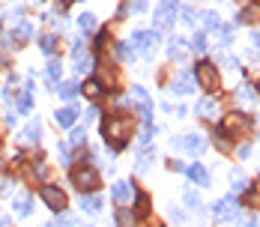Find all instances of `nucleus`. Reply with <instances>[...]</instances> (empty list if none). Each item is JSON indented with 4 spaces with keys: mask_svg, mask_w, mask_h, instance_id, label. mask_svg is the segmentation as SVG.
<instances>
[{
    "mask_svg": "<svg viewBox=\"0 0 260 227\" xmlns=\"http://www.w3.org/2000/svg\"><path fill=\"white\" fill-rule=\"evenodd\" d=\"M132 117L126 114H114L102 123V135H105V144H111L114 150H123L129 144V135H132Z\"/></svg>",
    "mask_w": 260,
    "mask_h": 227,
    "instance_id": "nucleus-1",
    "label": "nucleus"
},
{
    "mask_svg": "<svg viewBox=\"0 0 260 227\" xmlns=\"http://www.w3.org/2000/svg\"><path fill=\"white\" fill-rule=\"evenodd\" d=\"M221 128L228 135H236V138H248L251 135V117L242 114V111H231L224 120H221Z\"/></svg>",
    "mask_w": 260,
    "mask_h": 227,
    "instance_id": "nucleus-2",
    "label": "nucleus"
},
{
    "mask_svg": "<svg viewBox=\"0 0 260 227\" xmlns=\"http://www.w3.org/2000/svg\"><path fill=\"white\" fill-rule=\"evenodd\" d=\"M194 81H198V84H201V87H204L207 93H215V90L221 87V78H218V69H215L212 63H207V60L194 66Z\"/></svg>",
    "mask_w": 260,
    "mask_h": 227,
    "instance_id": "nucleus-3",
    "label": "nucleus"
},
{
    "mask_svg": "<svg viewBox=\"0 0 260 227\" xmlns=\"http://www.w3.org/2000/svg\"><path fill=\"white\" fill-rule=\"evenodd\" d=\"M174 147H177V150L191 152V155H204V150L209 147V141H207V135L188 132V135H180V138H174Z\"/></svg>",
    "mask_w": 260,
    "mask_h": 227,
    "instance_id": "nucleus-4",
    "label": "nucleus"
},
{
    "mask_svg": "<svg viewBox=\"0 0 260 227\" xmlns=\"http://www.w3.org/2000/svg\"><path fill=\"white\" fill-rule=\"evenodd\" d=\"M72 182H75V188H78L81 194L84 191H96L99 188V174L93 168H75L72 171Z\"/></svg>",
    "mask_w": 260,
    "mask_h": 227,
    "instance_id": "nucleus-5",
    "label": "nucleus"
},
{
    "mask_svg": "<svg viewBox=\"0 0 260 227\" xmlns=\"http://www.w3.org/2000/svg\"><path fill=\"white\" fill-rule=\"evenodd\" d=\"M39 194H42L45 206H51L54 212H63V209H66V203H69V201H66V194H63L57 185H42V188H39Z\"/></svg>",
    "mask_w": 260,
    "mask_h": 227,
    "instance_id": "nucleus-6",
    "label": "nucleus"
},
{
    "mask_svg": "<svg viewBox=\"0 0 260 227\" xmlns=\"http://www.w3.org/2000/svg\"><path fill=\"white\" fill-rule=\"evenodd\" d=\"M156 39H158V33L156 30H135L132 33V51H147V48H153L156 45Z\"/></svg>",
    "mask_w": 260,
    "mask_h": 227,
    "instance_id": "nucleus-7",
    "label": "nucleus"
},
{
    "mask_svg": "<svg viewBox=\"0 0 260 227\" xmlns=\"http://www.w3.org/2000/svg\"><path fill=\"white\" fill-rule=\"evenodd\" d=\"M174 18H177V0H161V6H158V12H156V24L171 27Z\"/></svg>",
    "mask_w": 260,
    "mask_h": 227,
    "instance_id": "nucleus-8",
    "label": "nucleus"
},
{
    "mask_svg": "<svg viewBox=\"0 0 260 227\" xmlns=\"http://www.w3.org/2000/svg\"><path fill=\"white\" fill-rule=\"evenodd\" d=\"M132 99L138 102V108H141V117L150 123V114H153V102H150V93H147L144 87H132Z\"/></svg>",
    "mask_w": 260,
    "mask_h": 227,
    "instance_id": "nucleus-9",
    "label": "nucleus"
},
{
    "mask_svg": "<svg viewBox=\"0 0 260 227\" xmlns=\"http://www.w3.org/2000/svg\"><path fill=\"white\" fill-rule=\"evenodd\" d=\"M212 212H215V218H218V221H234V218H236V201H234V198H221V201L215 203V209H212Z\"/></svg>",
    "mask_w": 260,
    "mask_h": 227,
    "instance_id": "nucleus-10",
    "label": "nucleus"
},
{
    "mask_svg": "<svg viewBox=\"0 0 260 227\" xmlns=\"http://www.w3.org/2000/svg\"><path fill=\"white\" fill-rule=\"evenodd\" d=\"M171 90H174L177 96H188V93H194V75H191V72H180Z\"/></svg>",
    "mask_w": 260,
    "mask_h": 227,
    "instance_id": "nucleus-11",
    "label": "nucleus"
},
{
    "mask_svg": "<svg viewBox=\"0 0 260 227\" xmlns=\"http://www.w3.org/2000/svg\"><path fill=\"white\" fill-rule=\"evenodd\" d=\"M75 120H78V108L66 105V108H60V111H57V126L69 128V126H75Z\"/></svg>",
    "mask_w": 260,
    "mask_h": 227,
    "instance_id": "nucleus-12",
    "label": "nucleus"
},
{
    "mask_svg": "<svg viewBox=\"0 0 260 227\" xmlns=\"http://www.w3.org/2000/svg\"><path fill=\"white\" fill-rule=\"evenodd\" d=\"M150 215V194L138 191L135 194V218H147Z\"/></svg>",
    "mask_w": 260,
    "mask_h": 227,
    "instance_id": "nucleus-13",
    "label": "nucleus"
},
{
    "mask_svg": "<svg viewBox=\"0 0 260 227\" xmlns=\"http://www.w3.org/2000/svg\"><path fill=\"white\" fill-rule=\"evenodd\" d=\"M102 93H105V87H102V81H96V78H90L87 84H84V96L87 99H102Z\"/></svg>",
    "mask_w": 260,
    "mask_h": 227,
    "instance_id": "nucleus-14",
    "label": "nucleus"
},
{
    "mask_svg": "<svg viewBox=\"0 0 260 227\" xmlns=\"http://www.w3.org/2000/svg\"><path fill=\"white\" fill-rule=\"evenodd\" d=\"M198 114H201V117H207V120H212V117L218 114V102H215V99H201V102H198Z\"/></svg>",
    "mask_w": 260,
    "mask_h": 227,
    "instance_id": "nucleus-15",
    "label": "nucleus"
},
{
    "mask_svg": "<svg viewBox=\"0 0 260 227\" xmlns=\"http://www.w3.org/2000/svg\"><path fill=\"white\" fill-rule=\"evenodd\" d=\"M111 194H114V201L129 203L132 201V185H129V182H117V185L111 188Z\"/></svg>",
    "mask_w": 260,
    "mask_h": 227,
    "instance_id": "nucleus-16",
    "label": "nucleus"
},
{
    "mask_svg": "<svg viewBox=\"0 0 260 227\" xmlns=\"http://www.w3.org/2000/svg\"><path fill=\"white\" fill-rule=\"evenodd\" d=\"M185 174L194 179L198 185H209V174L204 171V168H201V165H191V168H185Z\"/></svg>",
    "mask_w": 260,
    "mask_h": 227,
    "instance_id": "nucleus-17",
    "label": "nucleus"
},
{
    "mask_svg": "<svg viewBox=\"0 0 260 227\" xmlns=\"http://www.w3.org/2000/svg\"><path fill=\"white\" fill-rule=\"evenodd\" d=\"M81 209H87V212H93V215H96V212L102 209V201H99L96 194H81Z\"/></svg>",
    "mask_w": 260,
    "mask_h": 227,
    "instance_id": "nucleus-18",
    "label": "nucleus"
},
{
    "mask_svg": "<svg viewBox=\"0 0 260 227\" xmlns=\"http://www.w3.org/2000/svg\"><path fill=\"white\" fill-rule=\"evenodd\" d=\"M57 90H60V99H75V96H78V84H75V81H63V84H60V87H57Z\"/></svg>",
    "mask_w": 260,
    "mask_h": 227,
    "instance_id": "nucleus-19",
    "label": "nucleus"
},
{
    "mask_svg": "<svg viewBox=\"0 0 260 227\" xmlns=\"http://www.w3.org/2000/svg\"><path fill=\"white\" fill-rule=\"evenodd\" d=\"M39 138H42V126H39V123H30V126L24 128V141L33 144V141H39Z\"/></svg>",
    "mask_w": 260,
    "mask_h": 227,
    "instance_id": "nucleus-20",
    "label": "nucleus"
},
{
    "mask_svg": "<svg viewBox=\"0 0 260 227\" xmlns=\"http://www.w3.org/2000/svg\"><path fill=\"white\" fill-rule=\"evenodd\" d=\"M39 48L45 51V54H54V48H57V36H51V33L42 36V39H39Z\"/></svg>",
    "mask_w": 260,
    "mask_h": 227,
    "instance_id": "nucleus-21",
    "label": "nucleus"
},
{
    "mask_svg": "<svg viewBox=\"0 0 260 227\" xmlns=\"http://www.w3.org/2000/svg\"><path fill=\"white\" fill-rule=\"evenodd\" d=\"M117 224L120 227H135V215H132L129 209H120V212H117Z\"/></svg>",
    "mask_w": 260,
    "mask_h": 227,
    "instance_id": "nucleus-22",
    "label": "nucleus"
},
{
    "mask_svg": "<svg viewBox=\"0 0 260 227\" xmlns=\"http://www.w3.org/2000/svg\"><path fill=\"white\" fill-rule=\"evenodd\" d=\"M204 27H207V30H218V27H221L218 15H215V12H204Z\"/></svg>",
    "mask_w": 260,
    "mask_h": 227,
    "instance_id": "nucleus-23",
    "label": "nucleus"
},
{
    "mask_svg": "<svg viewBox=\"0 0 260 227\" xmlns=\"http://www.w3.org/2000/svg\"><path fill=\"white\" fill-rule=\"evenodd\" d=\"M15 212H18V215H30V198H27V194H21V198L15 201Z\"/></svg>",
    "mask_w": 260,
    "mask_h": 227,
    "instance_id": "nucleus-24",
    "label": "nucleus"
},
{
    "mask_svg": "<svg viewBox=\"0 0 260 227\" xmlns=\"http://www.w3.org/2000/svg\"><path fill=\"white\" fill-rule=\"evenodd\" d=\"M84 141H87V128H75V132L69 135V144H72V147H81Z\"/></svg>",
    "mask_w": 260,
    "mask_h": 227,
    "instance_id": "nucleus-25",
    "label": "nucleus"
},
{
    "mask_svg": "<svg viewBox=\"0 0 260 227\" xmlns=\"http://www.w3.org/2000/svg\"><path fill=\"white\" fill-rule=\"evenodd\" d=\"M78 27L81 30H93V27H96V18H93L90 12H84V15L78 18Z\"/></svg>",
    "mask_w": 260,
    "mask_h": 227,
    "instance_id": "nucleus-26",
    "label": "nucleus"
},
{
    "mask_svg": "<svg viewBox=\"0 0 260 227\" xmlns=\"http://www.w3.org/2000/svg\"><path fill=\"white\" fill-rule=\"evenodd\" d=\"M147 6H150L147 0H132L126 9H129V12H135V15H141V12H147Z\"/></svg>",
    "mask_w": 260,
    "mask_h": 227,
    "instance_id": "nucleus-27",
    "label": "nucleus"
},
{
    "mask_svg": "<svg viewBox=\"0 0 260 227\" xmlns=\"http://www.w3.org/2000/svg\"><path fill=\"white\" fill-rule=\"evenodd\" d=\"M191 48L198 51V54H204V51H207V33H198L194 42H191Z\"/></svg>",
    "mask_w": 260,
    "mask_h": 227,
    "instance_id": "nucleus-28",
    "label": "nucleus"
},
{
    "mask_svg": "<svg viewBox=\"0 0 260 227\" xmlns=\"http://www.w3.org/2000/svg\"><path fill=\"white\" fill-rule=\"evenodd\" d=\"M215 147H218L221 152H231V138H224V135L218 132V135H215Z\"/></svg>",
    "mask_w": 260,
    "mask_h": 227,
    "instance_id": "nucleus-29",
    "label": "nucleus"
},
{
    "mask_svg": "<svg viewBox=\"0 0 260 227\" xmlns=\"http://www.w3.org/2000/svg\"><path fill=\"white\" fill-rule=\"evenodd\" d=\"M60 72H63L60 60H54V63H48V78H51V81H60Z\"/></svg>",
    "mask_w": 260,
    "mask_h": 227,
    "instance_id": "nucleus-30",
    "label": "nucleus"
},
{
    "mask_svg": "<svg viewBox=\"0 0 260 227\" xmlns=\"http://www.w3.org/2000/svg\"><path fill=\"white\" fill-rule=\"evenodd\" d=\"M236 96H239V99H242V102H254V99H257V93H254L251 87H242V90H239Z\"/></svg>",
    "mask_w": 260,
    "mask_h": 227,
    "instance_id": "nucleus-31",
    "label": "nucleus"
},
{
    "mask_svg": "<svg viewBox=\"0 0 260 227\" xmlns=\"http://www.w3.org/2000/svg\"><path fill=\"white\" fill-rule=\"evenodd\" d=\"M30 93H33V87H27V90H24V96H21V102H18V108H21V111H30V105H33Z\"/></svg>",
    "mask_w": 260,
    "mask_h": 227,
    "instance_id": "nucleus-32",
    "label": "nucleus"
},
{
    "mask_svg": "<svg viewBox=\"0 0 260 227\" xmlns=\"http://www.w3.org/2000/svg\"><path fill=\"white\" fill-rule=\"evenodd\" d=\"M117 54H120V60H135V51H132L129 45H120V48H117Z\"/></svg>",
    "mask_w": 260,
    "mask_h": 227,
    "instance_id": "nucleus-33",
    "label": "nucleus"
},
{
    "mask_svg": "<svg viewBox=\"0 0 260 227\" xmlns=\"http://www.w3.org/2000/svg\"><path fill=\"white\" fill-rule=\"evenodd\" d=\"M150 158H153V150H144V152H141V158H138V168L144 171V168L150 165Z\"/></svg>",
    "mask_w": 260,
    "mask_h": 227,
    "instance_id": "nucleus-34",
    "label": "nucleus"
},
{
    "mask_svg": "<svg viewBox=\"0 0 260 227\" xmlns=\"http://www.w3.org/2000/svg\"><path fill=\"white\" fill-rule=\"evenodd\" d=\"M69 161H72V158H69V147L63 144V147H60V165H69Z\"/></svg>",
    "mask_w": 260,
    "mask_h": 227,
    "instance_id": "nucleus-35",
    "label": "nucleus"
},
{
    "mask_svg": "<svg viewBox=\"0 0 260 227\" xmlns=\"http://www.w3.org/2000/svg\"><path fill=\"white\" fill-rule=\"evenodd\" d=\"M194 18H198V15H194L191 9H182V21H185V24H194Z\"/></svg>",
    "mask_w": 260,
    "mask_h": 227,
    "instance_id": "nucleus-36",
    "label": "nucleus"
},
{
    "mask_svg": "<svg viewBox=\"0 0 260 227\" xmlns=\"http://www.w3.org/2000/svg\"><path fill=\"white\" fill-rule=\"evenodd\" d=\"M245 191V179H236L234 182V194H242Z\"/></svg>",
    "mask_w": 260,
    "mask_h": 227,
    "instance_id": "nucleus-37",
    "label": "nucleus"
},
{
    "mask_svg": "<svg viewBox=\"0 0 260 227\" xmlns=\"http://www.w3.org/2000/svg\"><path fill=\"white\" fill-rule=\"evenodd\" d=\"M239 155H242V158L251 155V144H239Z\"/></svg>",
    "mask_w": 260,
    "mask_h": 227,
    "instance_id": "nucleus-38",
    "label": "nucleus"
},
{
    "mask_svg": "<svg viewBox=\"0 0 260 227\" xmlns=\"http://www.w3.org/2000/svg\"><path fill=\"white\" fill-rule=\"evenodd\" d=\"M254 45H257V51H260V33H254Z\"/></svg>",
    "mask_w": 260,
    "mask_h": 227,
    "instance_id": "nucleus-39",
    "label": "nucleus"
},
{
    "mask_svg": "<svg viewBox=\"0 0 260 227\" xmlns=\"http://www.w3.org/2000/svg\"><path fill=\"white\" fill-rule=\"evenodd\" d=\"M45 227H60V224H45Z\"/></svg>",
    "mask_w": 260,
    "mask_h": 227,
    "instance_id": "nucleus-40",
    "label": "nucleus"
},
{
    "mask_svg": "<svg viewBox=\"0 0 260 227\" xmlns=\"http://www.w3.org/2000/svg\"><path fill=\"white\" fill-rule=\"evenodd\" d=\"M257 6H260V0H257Z\"/></svg>",
    "mask_w": 260,
    "mask_h": 227,
    "instance_id": "nucleus-41",
    "label": "nucleus"
},
{
    "mask_svg": "<svg viewBox=\"0 0 260 227\" xmlns=\"http://www.w3.org/2000/svg\"><path fill=\"white\" fill-rule=\"evenodd\" d=\"M158 227H165V224H158Z\"/></svg>",
    "mask_w": 260,
    "mask_h": 227,
    "instance_id": "nucleus-42",
    "label": "nucleus"
},
{
    "mask_svg": "<svg viewBox=\"0 0 260 227\" xmlns=\"http://www.w3.org/2000/svg\"><path fill=\"white\" fill-rule=\"evenodd\" d=\"M66 3H69V0H66Z\"/></svg>",
    "mask_w": 260,
    "mask_h": 227,
    "instance_id": "nucleus-43",
    "label": "nucleus"
}]
</instances>
